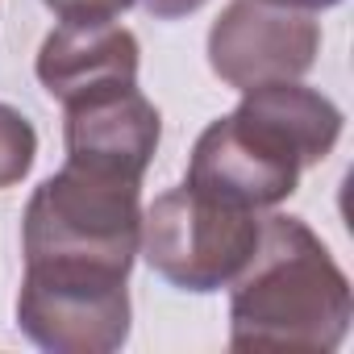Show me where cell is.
Segmentation results:
<instances>
[{
	"mask_svg": "<svg viewBox=\"0 0 354 354\" xmlns=\"http://www.w3.org/2000/svg\"><path fill=\"white\" fill-rule=\"evenodd\" d=\"M342 138V109L288 80L246 88L238 109L217 117L192 146L188 188L238 205V209H275L300 184V171L333 154Z\"/></svg>",
	"mask_w": 354,
	"mask_h": 354,
	"instance_id": "cell-1",
	"label": "cell"
},
{
	"mask_svg": "<svg viewBox=\"0 0 354 354\" xmlns=\"http://www.w3.org/2000/svg\"><path fill=\"white\" fill-rule=\"evenodd\" d=\"M230 288L234 350L329 354L350 329V279L300 217H263L259 246Z\"/></svg>",
	"mask_w": 354,
	"mask_h": 354,
	"instance_id": "cell-2",
	"label": "cell"
},
{
	"mask_svg": "<svg viewBox=\"0 0 354 354\" xmlns=\"http://www.w3.org/2000/svg\"><path fill=\"white\" fill-rule=\"evenodd\" d=\"M142 246V184L63 162L42 180L21 217L30 275L129 283Z\"/></svg>",
	"mask_w": 354,
	"mask_h": 354,
	"instance_id": "cell-3",
	"label": "cell"
},
{
	"mask_svg": "<svg viewBox=\"0 0 354 354\" xmlns=\"http://www.w3.org/2000/svg\"><path fill=\"white\" fill-rule=\"evenodd\" d=\"M259 213L171 188L142 213V254L158 279L180 292H221L259 246Z\"/></svg>",
	"mask_w": 354,
	"mask_h": 354,
	"instance_id": "cell-4",
	"label": "cell"
},
{
	"mask_svg": "<svg viewBox=\"0 0 354 354\" xmlns=\"http://www.w3.org/2000/svg\"><path fill=\"white\" fill-rule=\"evenodd\" d=\"M321 50V26L304 9L271 0H230L209 30V67L221 84L246 92L300 80Z\"/></svg>",
	"mask_w": 354,
	"mask_h": 354,
	"instance_id": "cell-5",
	"label": "cell"
},
{
	"mask_svg": "<svg viewBox=\"0 0 354 354\" xmlns=\"http://www.w3.org/2000/svg\"><path fill=\"white\" fill-rule=\"evenodd\" d=\"M21 333L50 354H113L129 342V292L104 279L21 275Z\"/></svg>",
	"mask_w": 354,
	"mask_h": 354,
	"instance_id": "cell-6",
	"label": "cell"
},
{
	"mask_svg": "<svg viewBox=\"0 0 354 354\" xmlns=\"http://www.w3.org/2000/svg\"><path fill=\"white\" fill-rule=\"evenodd\" d=\"M162 117L142 96L138 84H109L63 104V142L67 162L100 175L138 180L158 150Z\"/></svg>",
	"mask_w": 354,
	"mask_h": 354,
	"instance_id": "cell-7",
	"label": "cell"
},
{
	"mask_svg": "<svg viewBox=\"0 0 354 354\" xmlns=\"http://www.w3.org/2000/svg\"><path fill=\"white\" fill-rule=\"evenodd\" d=\"M138 38L117 21H63L46 34L34 71L38 84L67 104L109 84H138Z\"/></svg>",
	"mask_w": 354,
	"mask_h": 354,
	"instance_id": "cell-8",
	"label": "cell"
},
{
	"mask_svg": "<svg viewBox=\"0 0 354 354\" xmlns=\"http://www.w3.org/2000/svg\"><path fill=\"white\" fill-rule=\"evenodd\" d=\"M38 158V133L30 117L13 104H0V188L21 184Z\"/></svg>",
	"mask_w": 354,
	"mask_h": 354,
	"instance_id": "cell-9",
	"label": "cell"
},
{
	"mask_svg": "<svg viewBox=\"0 0 354 354\" xmlns=\"http://www.w3.org/2000/svg\"><path fill=\"white\" fill-rule=\"evenodd\" d=\"M59 21H117L138 0H42Z\"/></svg>",
	"mask_w": 354,
	"mask_h": 354,
	"instance_id": "cell-10",
	"label": "cell"
},
{
	"mask_svg": "<svg viewBox=\"0 0 354 354\" xmlns=\"http://www.w3.org/2000/svg\"><path fill=\"white\" fill-rule=\"evenodd\" d=\"M205 5H209V0H142V9L154 21H180V17H192Z\"/></svg>",
	"mask_w": 354,
	"mask_h": 354,
	"instance_id": "cell-11",
	"label": "cell"
},
{
	"mask_svg": "<svg viewBox=\"0 0 354 354\" xmlns=\"http://www.w3.org/2000/svg\"><path fill=\"white\" fill-rule=\"evenodd\" d=\"M271 5H288V9L317 13V9H333V5H342V0H271Z\"/></svg>",
	"mask_w": 354,
	"mask_h": 354,
	"instance_id": "cell-12",
	"label": "cell"
}]
</instances>
